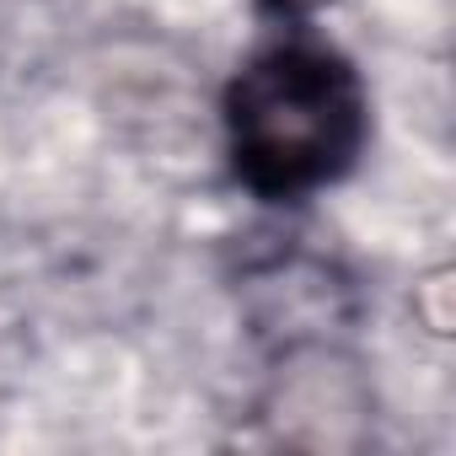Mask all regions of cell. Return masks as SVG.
<instances>
[{"label":"cell","instance_id":"6da1fadb","mask_svg":"<svg viewBox=\"0 0 456 456\" xmlns=\"http://www.w3.org/2000/svg\"><path fill=\"white\" fill-rule=\"evenodd\" d=\"M370 134V97L360 70L317 44L280 38L258 49L225 86V151L248 193L296 204L338 183Z\"/></svg>","mask_w":456,"mask_h":456},{"label":"cell","instance_id":"7a4b0ae2","mask_svg":"<svg viewBox=\"0 0 456 456\" xmlns=\"http://www.w3.org/2000/svg\"><path fill=\"white\" fill-rule=\"evenodd\" d=\"M274 12H306V6H322V0H269Z\"/></svg>","mask_w":456,"mask_h":456}]
</instances>
